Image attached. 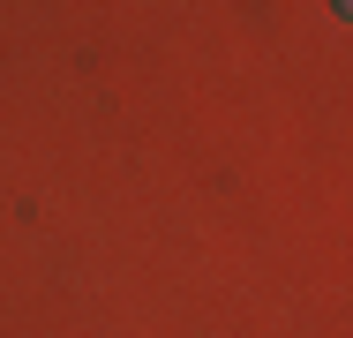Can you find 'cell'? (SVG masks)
<instances>
[{
    "instance_id": "6da1fadb",
    "label": "cell",
    "mask_w": 353,
    "mask_h": 338,
    "mask_svg": "<svg viewBox=\"0 0 353 338\" xmlns=\"http://www.w3.org/2000/svg\"><path fill=\"white\" fill-rule=\"evenodd\" d=\"M331 8H339V15H346V8H353V0H331Z\"/></svg>"
}]
</instances>
